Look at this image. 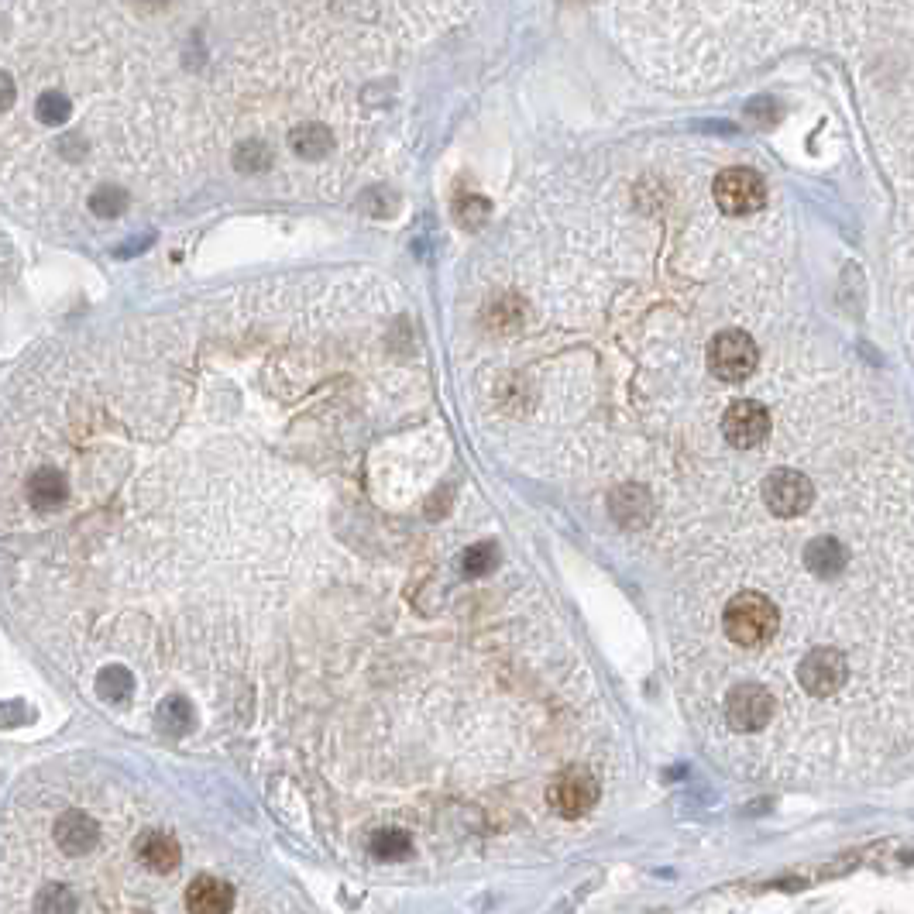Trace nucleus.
<instances>
[{
	"label": "nucleus",
	"instance_id": "1",
	"mask_svg": "<svg viewBox=\"0 0 914 914\" xmlns=\"http://www.w3.org/2000/svg\"><path fill=\"white\" fill-rule=\"evenodd\" d=\"M722 722L732 736L756 739L767 736L777 726V698L767 684L760 681H739L732 684L722 698Z\"/></svg>",
	"mask_w": 914,
	"mask_h": 914
},
{
	"label": "nucleus",
	"instance_id": "2",
	"mask_svg": "<svg viewBox=\"0 0 914 914\" xmlns=\"http://www.w3.org/2000/svg\"><path fill=\"white\" fill-rule=\"evenodd\" d=\"M722 629L736 646L743 650H760L777 636L780 612L767 595L760 592H739L722 612Z\"/></svg>",
	"mask_w": 914,
	"mask_h": 914
},
{
	"label": "nucleus",
	"instance_id": "3",
	"mask_svg": "<svg viewBox=\"0 0 914 914\" xmlns=\"http://www.w3.org/2000/svg\"><path fill=\"white\" fill-rule=\"evenodd\" d=\"M756 361L760 351L746 330H722L708 344V368L722 382H746L756 372Z\"/></svg>",
	"mask_w": 914,
	"mask_h": 914
},
{
	"label": "nucleus",
	"instance_id": "4",
	"mask_svg": "<svg viewBox=\"0 0 914 914\" xmlns=\"http://www.w3.org/2000/svg\"><path fill=\"white\" fill-rule=\"evenodd\" d=\"M715 203L729 217H750L767 203V183L753 169H726L715 179Z\"/></svg>",
	"mask_w": 914,
	"mask_h": 914
},
{
	"label": "nucleus",
	"instance_id": "5",
	"mask_svg": "<svg viewBox=\"0 0 914 914\" xmlns=\"http://www.w3.org/2000/svg\"><path fill=\"white\" fill-rule=\"evenodd\" d=\"M547 801L557 815L581 818L598 801V777L588 767H567L547 784Z\"/></svg>",
	"mask_w": 914,
	"mask_h": 914
},
{
	"label": "nucleus",
	"instance_id": "6",
	"mask_svg": "<svg viewBox=\"0 0 914 914\" xmlns=\"http://www.w3.org/2000/svg\"><path fill=\"white\" fill-rule=\"evenodd\" d=\"M811 499H815V488L801 471L794 468H780L774 475L763 482V502H767V509L774 512L777 519H794L801 516Z\"/></svg>",
	"mask_w": 914,
	"mask_h": 914
},
{
	"label": "nucleus",
	"instance_id": "7",
	"mask_svg": "<svg viewBox=\"0 0 914 914\" xmlns=\"http://www.w3.org/2000/svg\"><path fill=\"white\" fill-rule=\"evenodd\" d=\"M722 433H726L732 447H743V451L746 447H756L770 433V413L760 403H753V399H739L722 416Z\"/></svg>",
	"mask_w": 914,
	"mask_h": 914
},
{
	"label": "nucleus",
	"instance_id": "8",
	"mask_svg": "<svg viewBox=\"0 0 914 914\" xmlns=\"http://www.w3.org/2000/svg\"><path fill=\"white\" fill-rule=\"evenodd\" d=\"M55 846L66 856H90L100 846V829L86 811H66L55 822Z\"/></svg>",
	"mask_w": 914,
	"mask_h": 914
},
{
	"label": "nucleus",
	"instance_id": "9",
	"mask_svg": "<svg viewBox=\"0 0 914 914\" xmlns=\"http://www.w3.org/2000/svg\"><path fill=\"white\" fill-rule=\"evenodd\" d=\"M135 853H138V860L145 863V870L159 873V877L172 873L179 866V860H183V849H179V842L172 839L169 832H162V829L141 832L138 842H135Z\"/></svg>",
	"mask_w": 914,
	"mask_h": 914
},
{
	"label": "nucleus",
	"instance_id": "10",
	"mask_svg": "<svg viewBox=\"0 0 914 914\" xmlns=\"http://www.w3.org/2000/svg\"><path fill=\"white\" fill-rule=\"evenodd\" d=\"M186 911L189 914H231L234 911V887L217 877H196L186 887Z\"/></svg>",
	"mask_w": 914,
	"mask_h": 914
},
{
	"label": "nucleus",
	"instance_id": "11",
	"mask_svg": "<svg viewBox=\"0 0 914 914\" xmlns=\"http://www.w3.org/2000/svg\"><path fill=\"white\" fill-rule=\"evenodd\" d=\"M66 495H69V485H66V478H62L59 471L42 468V471H35V475L28 478V502L38 512L59 509L62 502H66Z\"/></svg>",
	"mask_w": 914,
	"mask_h": 914
},
{
	"label": "nucleus",
	"instance_id": "12",
	"mask_svg": "<svg viewBox=\"0 0 914 914\" xmlns=\"http://www.w3.org/2000/svg\"><path fill=\"white\" fill-rule=\"evenodd\" d=\"M846 547H842L839 540H811L808 550H805V564L811 574H822V578H829V574H839L842 567H846Z\"/></svg>",
	"mask_w": 914,
	"mask_h": 914
},
{
	"label": "nucleus",
	"instance_id": "13",
	"mask_svg": "<svg viewBox=\"0 0 914 914\" xmlns=\"http://www.w3.org/2000/svg\"><path fill=\"white\" fill-rule=\"evenodd\" d=\"M80 897L69 884H45L35 894V914H76Z\"/></svg>",
	"mask_w": 914,
	"mask_h": 914
},
{
	"label": "nucleus",
	"instance_id": "14",
	"mask_svg": "<svg viewBox=\"0 0 914 914\" xmlns=\"http://www.w3.org/2000/svg\"><path fill=\"white\" fill-rule=\"evenodd\" d=\"M330 145H334V141H330V131L320 128V124H303V128L293 131V148L310 162L323 159V155L330 152Z\"/></svg>",
	"mask_w": 914,
	"mask_h": 914
},
{
	"label": "nucleus",
	"instance_id": "15",
	"mask_svg": "<svg viewBox=\"0 0 914 914\" xmlns=\"http://www.w3.org/2000/svg\"><path fill=\"white\" fill-rule=\"evenodd\" d=\"M368 846H372L378 860H403V856H409L413 842H409V832L403 829H378Z\"/></svg>",
	"mask_w": 914,
	"mask_h": 914
},
{
	"label": "nucleus",
	"instance_id": "16",
	"mask_svg": "<svg viewBox=\"0 0 914 914\" xmlns=\"http://www.w3.org/2000/svg\"><path fill=\"white\" fill-rule=\"evenodd\" d=\"M495 561H499V550H495V543H475V547L464 550L461 571L468 574V578H482V574L492 571Z\"/></svg>",
	"mask_w": 914,
	"mask_h": 914
},
{
	"label": "nucleus",
	"instance_id": "17",
	"mask_svg": "<svg viewBox=\"0 0 914 914\" xmlns=\"http://www.w3.org/2000/svg\"><path fill=\"white\" fill-rule=\"evenodd\" d=\"M90 210L97 217H121L128 210V193L117 186H104L90 196Z\"/></svg>",
	"mask_w": 914,
	"mask_h": 914
},
{
	"label": "nucleus",
	"instance_id": "18",
	"mask_svg": "<svg viewBox=\"0 0 914 914\" xmlns=\"http://www.w3.org/2000/svg\"><path fill=\"white\" fill-rule=\"evenodd\" d=\"M189 719H193V712H189V701L183 698H169L162 705V715H159V726L165 732H172V736H183L189 729Z\"/></svg>",
	"mask_w": 914,
	"mask_h": 914
},
{
	"label": "nucleus",
	"instance_id": "19",
	"mask_svg": "<svg viewBox=\"0 0 914 914\" xmlns=\"http://www.w3.org/2000/svg\"><path fill=\"white\" fill-rule=\"evenodd\" d=\"M131 688H135V681H131V674L124 667H107L100 674V695L107 701H124L131 695Z\"/></svg>",
	"mask_w": 914,
	"mask_h": 914
},
{
	"label": "nucleus",
	"instance_id": "20",
	"mask_svg": "<svg viewBox=\"0 0 914 914\" xmlns=\"http://www.w3.org/2000/svg\"><path fill=\"white\" fill-rule=\"evenodd\" d=\"M69 117V100L62 97V93H42L38 97V121L45 124H62Z\"/></svg>",
	"mask_w": 914,
	"mask_h": 914
},
{
	"label": "nucleus",
	"instance_id": "21",
	"mask_svg": "<svg viewBox=\"0 0 914 914\" xmlns=\"http://www.w3.org/2000/svg\"><path fill=\"white\" fill-rule=\"evenodd\" d=\"M14 100V86H11V76H4V107H11Z\"/></svg>",
	"mask_w": 914,
	"mask_h": 914
}]
</instances>
